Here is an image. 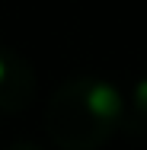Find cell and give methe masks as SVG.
<instances>
[{"mask_svg":"<svg viewBox=\"0 0 147 150\" xmlns=\"http://www.w3.org/2000/svg\"><path fill=\"white\" fill-rule=\"evenodd\" d=\"M121 125V96L99 77H74L45 109V131L61 150H96Z\"/></svg>","mask_w":147,"mask_h":150,"instance_id":"cell-1","label":"cell"},{"mask_svg":"<svg viewBox=\"0 0 147 150\" xmlns=\"http://www.w3.org/2000/svg\"><path fill=\"white\" fill-rule=\"evenodd\" d=\"M35 74L16 51L0 48V112H19L32 102Z\"/></svg>","mask_w":147,"mask_h":150,"instance_id":"cell-2","label":"cell"},{"mask_svg":"<svg viewBox=\"0 0 147 150\" xmlns=\"http://www.w3.org/2000/svg\"><path fill=\"white\" fill-rule=\"evenodd\" d=\"M128 128L131 131H147V77L134 86L131 105H128Z\"/></svg>","mask_w":147,"mask_h":150,"instance_id":"cell-3","label":"cell"},{"mask_svg":"<svg viewBox=\"0 0 147 150\" xmlns=\"http://www.w3.org/2000/svg\"><path fill=\"white\" fill-rule=\"evenodd\" d=\"M6 150H42V147H35V144H26V141H23V144H13V147H6Z\"/></svg>","mask_w":147,"mask_h":150,"instance_id":"cell-4","label":"cell"}]
</instances>
